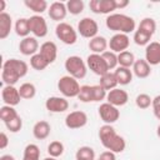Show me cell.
<instances>
[{"label": "cell", "instance_id": "obj_32", "mask_svg": "<svg viewBox=\"0 0 160 160\" xmlns=\"http://www.w3.org/2000/svg\"><path fill=\"white\" fill-rule=\"evenodd\" d=\"M75 160H96L95 159V151L90 146H80L76 150Z\"/></svg>", "mask_w": 160, "mask_h": 160}, {"label": "cell", "instance_id": "obj_24", "mask_svg": "<svg viewBox=\"0 0 160 160\" xmlns=\"http://www.w3.org/2000/svg\"><path fill=\"white\" fill-rule=\"evenodd\" d=\"M12 29V19L8 12L0 14V39L4 40L10 35Z\"/></svg>", "mask_w": 160, "mask_h": 160}, {"label": "cell", "instance_id": "obj_51", "mask_svg": "<svg viewBox=\"0 0 160 160\" xmlns=\"http://www.w3.org/2000/svg\"><path fill=\"white\" fill-rule=\"evenodd\" d=\"M44 160H56V158H51V156H49V158H45Z\"/></svg>", "mask_w": 160, "mask_h": 160}, {"label": "cell", "instance_id": "obj_46", "mask_svg": "<svg viewBox=\"0 0 160 160\" xmlns=\"http://www.w3.org/2000/svg\"><path fill=\"white\" fill-rule=\"evenodd\" d=\"M8 145H9V138L2 131V132H0V149H5Z\"/></svg>", "mask_w": 160, "mask_h": 160}, {"label": "cell", "instance_id": "obj_29", "mask_svg": "<svg viewBox=\"0 0 160 160\" xmlns=\"http://www.w3.org/2000/svg\"><path fill=\"white\" fill-rule=\"evenodd\" d=\"M135 60L136 59H135L134 54L131 51H129V50H125V51L118 54V64H119V66L130 69V68H132Z\"/></svg>", "mask_w": 160, "mask_h": 160}, {"label": "cell", "instance_id": "obj_28", "mask_svg": "<svg viewBox=\"0 0 160 160\" xmlns=\"http://www.w3.org/2000/svg\"><path fill=\"white\" fill-rule=\"evenodd\" d=\"M14 30H15V32H16L18 36H20V38H22V39H24V38H28L29 34L31 32V31H30V28H29V20L25 19V18L18 19L16 22H15Z\"/></svg>", "mask_w": 160, "mask_h": 160}, {"label": "cell", "instance_id": "obj_14", "mask_svg": "<svg viewBox=\"0 0 160 160\" xmlns=\"http://www.w3.org/2000/svg\"><path fill=\"white\" fill-rule=\"evenodd\" d=\"M1 99L4 101V105L16 106L20 102L21 96L19 89H16L14 85H4L1 90Z\"/></svg>", "mask_w": 160, "mask_h": 160}, {"label": "cell", "instance_id": "obj_6", "mask_svg": "<svg viewBox=\"0 0 160 160\" xmlns=\"http://www.w3.org/2000/svg\"><path fill=\"white\" fill-rule=\"evenodd\" d=\"M56 38L65 45H74L78 41V31L68 22H59L55 28Z\"/></svg>", "mask_w": 160, "mask_h": 160}, {"label": "cell", "instance_id": "obj_3", "mask_svg": "<svg viewBox=\"0 0 160 160\" xmlns=\"http://www.w3.org/2000/svg\"><path fill=\"white\" fill-rule=\"evenodd\" d=\"M105 25L109 30L115 31L116 34H129L135 30V20L125 14H119V12H114L108 15V18L105 19Z\"/></svg>", "mask_w": 160, "mask_h": 160}, {"label": "cell", "instance_id": "obj_1", "mask_svg": "<svg viewBox=\"0 0 160 160\" xmlns=\"http://www.w3.org/2000/svg\"><path fill=\"white\" fill-rule=\"evenodd\" d=\"M29 66L25 61L11 58L4 61L1 70V80L4 85H15L21 78L28 74Z\"/></svg>", "mask_w": 160, "mask_h": 160}, {"label": "cell", "instance_id": "obj_25", "mask_svg": "<svg viewBox=\"0 0 160 160\" xmlns=\"http://www.w3.org/2000/svg\"><path fill=\"white\" fill-rule=\"evenodd\" d=\"M115 78L118 80L119 85H128L132 81V70L128 69V68H122V66H118L114 70Z\"/></svg>", "mask_w": 160, "mask_h": 160}, {"label": "cell", "instance_id": "obj_48", "mask_svg": "<svg viewBox=\"0 0 160 160\" xmlns=\"http://www.w3.org/2000/svg\"><path fill=\"white\" fill-rule=\"evenodd\" d=\"M0 160H15V158L10 154H5V155H1L0 156Z\"/></svg>", "mask_w": 160, "mask_h": 160}, {"label": "cell", "instance_id": "obj_36", "mask_svg": "<svg viewBox=\"0 0 160 160\" xmlns=\"http://www.w3.org/2000/svg\"><path fill=\"white\" fill-rule=\"evenodd\" d=\"M30 66L38 71H42L49 66V62L38 52L30 58Z\"/></svg>", "mask_w": 160, "mask_h": 160}, {"label": "cell", "instance_id": "obj_40", "mask_svg": "<svg viewBox=\"0 0 160 160\" xmlns=\"http://www.w3.org/2000/svg\"><path fill=\"white\" fill-rule=\"evenodd\" d=\"M135 104L139 109H148V108L151 106L152 99L150 98V95H148L145 92H141L135 98Z\"/></svg>", "mask_w": 160, "mask_h": 160}, {"label": "cell", "instance_id": "obj_9", "mask_svg": "<svg viewBox=\"0 0 160 160\" xmlns=\"http://www.w3.org/2000/svg\"><path fill=\"white\" fill-rule=\"evenodd\" d=\"M86 65L88 69H90L95 75L102 76L106 72H109V68L100 54H90L86 58Z\"/></svg>", "mask_w": 160, "mask_h": 160}, {"label": "cell", "instance_id": "obj_41", "mask_svg": "<svg viewBox=\"0 0 160 160\" xmlns=\"http://www.w3.org/2000/svg\"><path fill=\"white\" fill-rule=\"evenodd\" d=\"M78 99L81 102H90V101H92V90H91V86L90 85H82L80 88Z\"/></svg>", "mask_w": 160, "mask_h": 160}, {"label": "cell", "instance_id": "obj_18", "mask_svg": "<svg viewBox=\"0 0 160 160\" xmlns=\"http://www.w3.org/2000/svg\"><path fill=\"white\" fill-rule=\"evenodd\" d=\"M145 60L150 66L160 64V42L150 41L145 48Z\"/></svg>", "mask_w": 160, "mask_h": 160}, {"label": "cell", "instance_id": "obj_50", "mask_svg": "<svg viewBox=\"0 0 160 160\" xmlns=\"http://www.w3.org/2000/svg\"><path fill=\"white\" fill-rule=\"evenodd\" d=\"M156 135L160 138V124L158 125V128H156Z\"/></svg>", "mask_w": 160, "mask_h": 160}, {"label": "cell", "instance_id": "obj_4", "mask_svg": "<svg viewBox=\"0 0 160 160\" xmlns=\"http://www.w3.org/2000/svg\"><path fill=\"white\" fill-rule=\"evenodd\" d=\"M65 70L68 71V75L75 78L76 80L84 79L88 72V65L86 61H84L78 55H71L65 60Z\"/></svg>", "mask_w": 160, "mask_h": 160}, {"label": "cell", "instance_id": "obj_27", "mask_svg": "<svg viewBox=\"0 0 160 160\" xmlns=\"http://www.w3.org/2000/svg\"><path fill=\"white\" fill-rule=\"evenodd\" d=\"M25 6L28 9H30L31 11L35 12V15H40L42 14L45 10H48L49 5H48V1L45 0H25L24 1Z\"/></svg>", "mask_w": 160, "mask_h": 160}, {"label": "cell", "instance_id": "obj_39", "mask_svg": "<svg viewBox=\"0 0 160 160\" xmlns=\"http://www.w3.org/2000/svg\"><path fill=\"white\" fill-rule=\"evenodd\" d=\"M139 29L149 32L150 35H154V32L156 30V22L152 18H144L139 24Z\"/></svg>", "mask_w": 160, "mask_h": 160}, {"label": "cell", "instance_id": "obj_35", "mask_svg": "<svg viewBox=\"0 0 160 160\" xmlns=\"http://www.w3.org/2000/svg\"><path fill=\"white\" fill-rule=\"evenodd\" d=\"M66 4V9L68 12H70L71 15H79L84 11L85 4L82 0H69L65 2Z\"/></svg>", "mask_w": 160, "mask_h": 160}, {"label": "cell", "instance_id": "obj_15", "mask_svg": "<svg viewBox=\"0 0 160 160\" xmlns=\"http://www.w3.org/2000/svg\"><path fill=\"white\" fill-rule=\"evenodd\" d=\"M39 41L36 40L35 36H28L20 40L19 42V50L22 55L25 56H32L39 52Z\"/></svg>", "mask_w": 160, "mask_h": 160}, {"label": "cell", "instance_id": "obj_8", "mask_svg": "<svg viewBox=\"0 0 160 160\" xmlns=\"http://www.w3.org/2000/svg\"><path fill=\"white\" fill-rule=\"evenodd\" d=\"M99 116L100 119L108 124V125H112L114 122H116L120 118V111L116 106L109 104V102H102L99 106Z\"/></svg>", "mask_w": 160, "mask_h": 160}, {"label": "cell", "instance_id": "obj_22", "mask_svg": "<svg viewBox=\"0 0 160 160\" xmlns=\"http://www.w3.org/2000/svg\"><path fill=\"white\" fill-rule=\"evenodd\" d=\"M51 132V126L46 120H40L32 126V135L38 140H45Z\"/></svg>", "mask_w": 160, "mask_h": 160}, {"label": "cell", "instance_id": "obj_13", "mask_svg": "<svg viewBox=\"0 0 160 160\" xmlns=\"http://www.w3.org/2000/svg\"><path fill=\"white\" fill-rule=\"evenodd\" d=\"M130 45V38L126 34H114L109 40V48L115 54H120L128 50Z\"/></svg>", "mask_w": 160, "mask_h": 160}, {"label": "cell", "instance_id": "obj_37", "mask_svg": "<svg viewBox=\"0 0 160 160\" xmlns=\"http://www.w3.org/2000/svg\"><path fill=\"white\" fill-rule=\"evenodd\" d=\"M16 116H19V114H18V111L14 109V106L2 105V106L0 108V119L4 121V124L8 122V121H10V120H12V119L16 118Z\"/></svg>", "mask_w": 160, "mask_h": 160}, {"label": "cell", "instance_id": "obj_30", "mask_svg": "<svg viewBox=\"0 0 160 160\" xmlns=\"http://www.w3.org/2000/svg\"><path fill=\"white\" fill-rule=\"evenodd\" d=\"M22 160H40V149L36 144H28L24 149Z\"/></svg>", "mask_w": 160, "mask_h": 160}, {"label": "cell", "instance_id": "obj_43", "mask_svg": "<svg viewBox=\"0 0 160 160\" xmlns=\"http://www.w3.org/2000/svg\"><path fill=\"white\" fill-rule=\"evenodd\" d=\"M5 126L10 132H19L22 128V119L20 116H16L12 120L5 122Z\"/></svg>", "mask_w": 160, "mask_h": 160}, {"label": "cell", "instance_id": "obj_23", "mask_svg": "<svg viewBox=\"0 0 160 160\" xmlns=\"http://www.w3.org/2000/svg\"><path fill=\"white\" fill-rule=\"evenodd\" d=\"M108 46H109V41L104 36L98 35V36L89 40V49L91 50L92 54H100L101 55L102 52L106 51Z\"/></svg>", "mask_w": 160, "mask_h": 160}, {"label": "cell", "instance_id": "obj_19", "mask_svg": "<svg viewBox=\"0 0 160 160\" xmlns=\"http://www.w3.org/2000/svg\"><path fill=\"white\" fill-rule=\"evenodd\" d=\"M48 14L51 20L61 22V20H64L68 14L66 4L61 2V1H54L52 4H50V6L48 9Z\"/></svg>", "mask_w": 160, "mask_h": 160}, {"label": "cell", "instance_id": "obj_5", "mask_svg": "<svg viewBox=\"0 0 160 160\" xmlns=\"http://www.w3.org/2000/svg\"><path fill=\"white\" fill-rule=\"evenodd\" d=\"M80 88L78 80L70 75H64L58 81V89L64 98H78Z\"/></svg>", "mask_w": 160, "mask_h": 160}, {"label": "cell", "instance_id": "obj_34", "mask_svg": "<svg viewBox=\"0 0 160 160\" xmlns=\"http://www.w3.org/2000/svg\"><path fill=\"white\" fill-rule=\"evenodd\" d=\"M64 144L59 140H54L51 141L49 145H48V154L51 156V158H59L64 154Z\"/></svg>", "mask_w": 160, "mask_h": 160}, {"label": "cell", "instance_id": "obj_12", "mask_svg": "<svg viewBox=\"0 0 160 160\" xmlns=\"http://www.w3.org/2000/svg\"><path fill=\"white\" fill-rule=\"evenodd\" d=\"M89 8L94 14L110 15L114 10H116V1L115 0H90Z\"/></svg>", "mask_w": 160, "mask_h": 160}, {"label": "cell", "instance_id": "obj_16", "mask_svg": "<svg viewBox=\"0 0 160 160\" xmlns=\"http://www.w3.org/2000/svg\"><path fill=\"white\" fill-rule=\"evenodd\" d=\"M45 108L50 112H64L69 109V101L64 96H50L45 101Z\"/></svg>", "mask_w": 160, "mask_h": 160}, {"label": "cell", "instance_id": "obj_38", "mask_svg": "<svg viewBox=\"0 0 160 160\" xmlns=\"http://www.w3.org/2000/svg\"><path fill=\"white\" fill-rule=\"evenodd\" d=\"M101 56L105 60V62H106V65L109 68V71L112 70V69H116L119 66V64H118V54H115L114 51L106 50L105 52L101 54Z\"/></svg>", "mask_w": 160, "mask_h": 160}, {"label": "cell", "instance_id": "obj_45", "mask_svg": "<svg viewBox=\"0 0 160 160\" xmlns=\"http://www.w3.org/2000/svg\"><path fill=\"white\" fill-rule=\"evenodd\" d=\"M98 160H116V154L112 152V151H102L100 154V156L98 158Z\"/></svg>", "mask_w": 160, "mask_h": 160}, {"label": "cell", "instance_id": "obj_31", "mask_svg": "<svg viewBox=\"0 0 160 160\" xmlns=\"http://www.w3.org/2000/svg\"><path fill=\"white\" fill-rule=\"evenodd\" d=\"M19 92H20L21 99L30 100L36 95V88H35V85L32 82H24V84L20 85Z\"/></svg>", "mask_w": 160, "mask_h": 160}, {"label": "cell", "instance_id": "obj_21", "mask_svg": "<svg viewBox=\"0 0 160 160\" xmlns=\"http://www.w3.org/2000/svg\"><path fill=\"white\" fill-rule=\"evenodd\" d=\"M132 74L139 79H146L151 74V66L145 59H136L132 65Z\"/></svg>", "mask_w": 160, "mask_h": 160}, {"label": "cell", "instance_id": "obj_52", "mask_svg": "<svg viewBox=\"0 0 160 160\" xmlns=\"http://www.w3.org/2000/svg\"><path fill=\"white\" fill-rule=\"evenodd\" d=\"M96 160H98V159H96Z\"/></svg>", "mask_w": 160, "mask_h": 160}, {"label": "cell", "instance_id": "obj_49", "mask_svg": "<svg viewBox=\"0 0 160 160\" xmlns=\"http://www.w3.org/2000/svg\"><path fill=\"white\" fill-rule=\"evenodd\" d=\"M5 6H6L5 0H0V14H1V12H5V11H4V10H5Z\"/></svg>", "mask_w": 160, "mask_h": 160}, {"label": "cell", "instance_id": "obj_11", "mask_svg": "<svg viewBox=\"0 0 160 160\" xmlns=\"http://www.w3.org/2000/svg\"><path fill=\"white\" fill-rule=\"evenodd\" d=\"M86 124H88V115L81 110L71 111L65 118V126L71 130L84 128Z\"/></svg>", "mask_w": 160, "mask_h": 160}, {"label": "cell", "instance_id": "obj_47", "mask_svg": "<svg viewBox=\"0 0 160 160\" xmlns=\"http://www.w3.org/2000/svg\"><path fill=\"white\" fill-rule=\"evenodd\" d=\"M116 1V10L118 9H124L129 5V1L128 0H115Z\"/></svg>", "mask_w": 160, "mask_h": 160}, {"label": "cell", "instance_id": "obj_42", "mask_svg": "<svg viewBox=\"0 0 160 160\" xmlns=\"http://www.w3.org/2000/svg\"><path fill=\"white\" fill-rule=\"evenodd\" d=\"M91 90H92V101L99 102V101H102L104 99H106L108 91L105 89H102L99 84L98 85H91Z\"/></svg>", "mask_w": 160, "mask_h": 160}, {"label": "cell", "instance_id": "obj_26", "mask_svg": "<svg viewBox=\"0 0 160 160\" xmlns=\"http://www.w3.org/2000/svg\"><path fill=\"white\" fill-rule=\"evenodd\" d=\"M99 85H100L102 89H105L106 91H110V90L115 89L119 84H118V80H116V78H115L114 71H112V72L109 71V72H106L105 75L100 76V82H99Z\"/></svg>", "mask_w": 160, "mask_h": 160}, {"label": "cell", "instance_id": "obj_44", "mask_svg": "<svg viewBox=\"0 0 160 160\" xmlns=\"http://www.w3.org/2000/svg\"><path fill=\"white\" fill-rule=\"evenodd\" d=\"M152 112L155 115V118L158 120H160V95H156L155 98H152Z\"/></svg>", "mask_w": 160, "mask_h": 160}, {"label": "cell", "instance_id": "obj_7", "mask_svg": "<svg viewBox=\"0 0 160 160\" xmlns=\"http://www.w3.org/2000/svg\"><path fill=\"white\" fill-rule=\"evenodd\" d=\"M98 31H99V25L91 18H82L78 22V32L82 38L92 39V38L98 36Z\"/></svg>", "mask_w": 160, "mask_h": 160}, {"label": "cell", "instance_id": "obj_17", "mask_svg": "<svg viewBox=\"0 0 160 160\" xmlns=\"http://www.w3.org/2000/svg\"><path fill=\"white\" fill-rule=\"evenodd\" d=\"M128 101H129V94L125 90L119 89V88H115V89L108 91L106 102H109V104L119 108V106H124Z\"/></svg>", "mask_w": 160, "mask_h": 160}, {"label": "cell", "instance_id": "obj_20", "mask_svg": "<svg viewBox=\"0 0 160 160\" xmlns=\"http://www.w3.org/2000/svg\"><path fill=\"white\" fill-rule=\"evenodd\" d=\"M39 54L50 64H52L58 58V46L54 41H45L40 45Z\"/></svg>", "mask_w": 160, "mask_h": 160}, {"label": "cell", "instance_id": "obj_2", "mask_svg": "<svg viewBox=\"0 0 160 160\" xmlns=\"http://www.w3.org/2000/svg\"><path fill=\"white\" fill-rule=\"evenodd\" d=\"M98 135H99V139H100L102 146L109 151L119 154V152H122L126 148L125 139L116 132V130L114 129L112 125L104 124L102 126H100Z\"/></svg>", "mask_w": 160, "mask_h": 160}, {"label": "cell", "instance_id": "obj_10", "mask_svg": "<svg viewBox=\"0 0 160 160\" xmlns=\"http://www.w3.org/2000/svg\"><path fill=\"white\" fill-rule=\"evenodd\" d=\"M28 20L30 31L35 38H45L48 35V22L41 15H32Z\"/></svg>", "mask_w": 160, "mask_h": 160}, {"label": "cell", "instance_id": "obj_33", "mask_svg": "<svg viewBox=\"0 0 160 160\" xmlns=\"http://www.w3.org/2000/svg\"><path fill=\"white\" fill-rule=\"evenodd\" d=\"M151 38H152V35H150L149 32H146V31H144L139 28L134 32V42L139 46H146L150 42Z\"/></svg>", "mask_w": 160, "mask_h": 160}]
</instances>
